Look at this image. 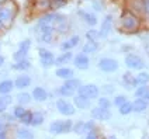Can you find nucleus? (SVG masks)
<instances>
[{
    "label": "nucleus",
    "instance_id": "nucleus-1",
    "mask_svg": "<svg viewBox=\"0 0 149 139\" xmlns=\"http://www.w3.org/2000/svg\"><path fill=\"white\" fill-rule=\"evenodd\" d=\"M121 25L127 31H135L139 27V20L131 11H124L121 16Z\"/></svg>",
    "mask_w": 149,
    "mask_h": 139
},
{
    "label": "nucleus",
    "instance_id": "nucleus-2",
    "mask_svg": "<svg viewBox=\"0 0 149 139\" xmlns=\"http://www.w3.org/2000/svg\"><path fill=\"white\" fill-rule=\"evenodd\" d=\"M77 91H79V94L82 96V97L84 98H96L97 96H99V89L94 86V84H86V86H80L79 89H77Z\"/></svg>",
    "mask_w": 149,
    "mask_h": 139
},
{
    "label": "nucleus",
    "instance_id": "nucleus-3",
    "mask_svg": "<svg viewBox=\"0 0 149 139\" xmlns=\"http://www.w3.org/2000/svg\"><path fill=\"white\" fill-rule=\"evenodd\" d=\"M72 128V122L70 121H55L51 124L49 131L52 133H63V132L70 131Z\"/></svg>",
    "mask_w": 149,
    "mask_h": 139
},
{
    "label": "nucleus",
    "instance_id": "nucleus-4",
    "mask_svg": "<svg viewBox=\"0 0 149 139\" xmlns=\"http://www.w3.org/2000/svg\"><path fill=\"white\" fill-rule=\"evenodd\" d=\"M38 55H40V60H41L42 66L48 67V66H51V65H54V63H55V56L51 54L48 49L40 48L38 49Z\"/></svg>",
    "mask_w": 149,
    "mask_h": 139
},
{
    "label": "nucleus",
    "instance_id": "nucleus-5",
    "mask_svg": "<svg viewBox=\"0 0 149 139\" xmlns=\"http://www.w3.org/2000/svg\"><path fill=\"white\" fill-rule=\"evenodd\" d=\"M100 69L103 70V72H107V73H111V72H116L117 69H118V63H117V60L114 59H110V58H104V59H101L100 60Z\"/></svg>",
    "mask_w": 149,
    "mask_h": 139
},
{
    "label": "nucleus",
    "instance_id": "nucleus-6",
    "mask_svg": "<svg viewBox=\"0 0 149 139\" xmlns=\"http://www.w3.org/2000/svg\"><path fill=\"white\" fill-rule=\"evenodd\" d=\"M125 65L130 69H142L145 66V63L138 55H128L125 58Z\"/></svg>",
    "mask_w": 149,
    "mask_h": 139
},
{
    "label": "nucleus",
    "instance_id": "nucleus-7",
    "mask_svg": "<svg viewBox=\"0 0 149 139\" xmlns=\"http://www.w3.org/2000/svg\"><path fill=\"white\" fill-rule=\"evenodd\" d=\"M56 108H58L59 113L63 115H73L74 114V107L72 106L70 103L65 101V100H58V101H56Z\"/></svg>",
    "mask_w": 149,
    "mask_h": 139
},
{
    "label": "nucleus",
    "instance_id": "nucleus-8",
    "mask_svg": "<svg viewBox=\"0 0 149 139\" xmlns=\"http://www.w3.org/2000/svg\"><path fill=\"white\" fill-rule=\"evenodd\" d=\"M73 63L74 66L77 67V69H87L89 67V58H87V55L86 54H77L76 56H74L73 59Z\"/></svg>",
    "mask_w": 149,
    "mask_h": 139
},
{
    "label": "nucleus",
    "instance_id": "nucleus-9",
    "mask_svg": "<svg viewBox=\"0 0 149 139\" xmlns=\"http://www.w3.org/2000/svg\"><path fill=\"white\" fill-rule=\"evenodd\" d=\"M111 23H113V17L111 16H107L104 18L103 24H101V30H100V38H106L111 30Z\"/></svg>",
    "mask_w": 149,
    "mask_h": 139
},
{
    "label": "nucleus",
    "instance_id": "nucleus-10",
    "mask_svg": "<svg viewBox=\"0 0 149 139\" xmlns=\"http://www.w3.org/2000/svg\"><path fill=\"white\" fill-rule=\"evenodd\" d=\"M13 20V13L11 10L7 7H1L0 8V21L3 23V25H8Z\"/></svg>",
    "mask_w": 149,
    "mask_h": 139
},
{
    "label": "nucleus",
    "instance_id": "nucleus-11",
    "mask_svg": "<svg viewBox=\"0 0 149 139\" xmlns=\"http://www.w3.org/2000/svg\"><path fill=\"white\" fill-rule=\"evenodd\" d=\"M91 115L94 117V118H97V120H108L110 117H111V113L108 111V110H104V108H94V110H91Z\"/></svg>",
    "mask_w": 149,
    "mask_h": 139
},
{
    "label": "nucleus",
    "instance_id": "nucleus-12",
    "mask_svg": "<svg viewBox=\"0 0 149 139\" xmlns=\"http://www.w3.org/2000/svg\"><path fill=\"white\" fill-rule=\"evenodd\" d=\"M56 17H58V14H55V13L45 14V16H42L41 18H40L38 25H49V27H52L54 23H55V20H56Z\"/></svg>",
    "mask_w": 149,
    "mask_h": 139
},
{
    "label": "nucleus",
    "instance_id": "nucleus-13",
    "mask_svg": "<svg viewBox=\"0 0 149 139\" xmlns=\"http://www.w3.org/2000/svg\"><path fill=\"white\" fill-rule=\"evenodd\" d=\"M33 98L35 101H45L48 98V93L44 90L42 87H35L33 91Z\"/></svg>",
    "mask_w": 149,
    "mask_h": 139
},
{
    "label": "nucleus",
    "instance_id": "nucleus-14",
    "mask_svg": "<svg viewBox=\"0 0 149 139\" xmlns=\"http://www.w3.org/2000/svg\"><path fill=\"white\" fill-rule=\"evenodd\" d=\"M54 24H55V27H56V30H58L59 33H65L68 30V20L62 16L56 17V20H55Z\"/></svg>",
    "mask_w": 149,
    "mask_h": 139
},
{
    "label": "nucleus",
    "instance_id": "nucleus-15",
    "mask_svg": "<svg viewBox=\"0 0 149 139\" xmlns=\"http://www.w3.org/2000/svg\"><path fill=\"white\" fill-rule=\"evenodd\" d=\"M74 106L77 108H80V110H86V108L90 107V101H89V98L77 96V97H74Z\"/></svg>",
    "mask_w": 149,
    "mask_h": 139
},
{
    "label": "nucleus",
    "instance_id": "nucleus-16",
    "mask_svg": "<svg viewBox=\"0 0 149 139\" xmlns=\"http://www.w3.org/2000/svg\"><path fill=\"white\" fill-rule=\"evenodd\" d=\"M13 87H14V83L11 82V80H3V82L0 83V94L1 96L8 94L10 91L13 90Z\"/></svg>",
    "mask_w": 149,
    "mask_h": 139
},
{
    "label": "nucleus",
    "instance_id": "nucleus-17",
    "mask_svg": "<svg viewBox=\"0 0 149 139\" xmlns=\"http://www.w3.org/2000/svg\"><path fill=\"white\" fill-rule=\"evenodd\" d=\"M55 73H56L58 77H62V79H72V76H73V70H72V69H69V67H58Z\"/></svg>",
    "mask_w": 149,
    "mask_h": 139
},
{
    "label": "nucleus",
    "instance_id": "nucleus-18",
    "mask_svg": "<svg viewBox=\"0 0 149 139\" xmlns=\"http://www.w3.org/2000/svg\"><path fill=\"white\" fill-rule=\"evenodd\" d=\"M30 83H31V79L28 76H18L16 79V82H14V84H16L17 89H24L27 86H30Z\"/></svg>",
    "mask_w": 149,
    "mask_h": 139
},
{
    "label": "nucleus",
    "instance_id": "nucleus-19",
    "mask_svg": "<svg viewBox=\"0 0 149 139\" xmlns=\"http://www.w3.org/2000/svg\"><path fill=\"white\" fill-rule=\"evenodd\" d=\"M146 83H149V74L146 72H139L135 77V86H145Z\"/></svg>",
    "mask_w": 149,
    "mask_h": 139
},
{
    "label": "nucleus",
    "instance_id": "nucleus-20",
    "mask_svg": "<svg viewBox=\"0 0 149 139\" xmlns=\"http://www.w3.org/2000/svg\"><path fill=\"white\" fill-rule=\"evenodd\" d=\"M146 107H148V103H146L145 100H142V98H138L132 104V110L136 111V113H141V111H145V110H146Z\"/></svg>",
    "mask_w": 149,
    "mask_h": 139
},
{
    "label": "nucleus",
    "instance_id": "nucleus-21",
    "mask_svg": "<svg viewBox=\"0 0 149 139\" xmlns=\"http://www.w3.org/2000/svg\"><path fill=\"white\" fill-rule=\"evenodd\" d=\"M72 60V54L70 52H66V54H63V55H61V56H58L56 59H55V63L56 65H65V63H68V62H70Z\"/></svg>",
    "mask_w": 149,
    "mask_h": 139
},
{
    "label": "nucleus",
    "instance_id": "nucleus-22",
    "mask_svg": "<svg viewBox=\"0 0 149 139\" xmlns=\"http://www.w3.org/2000/svg\"><path fill=\"white\" fill-rule=\"evenodd\" d=\"M97 42L94 41H87L84 44V47H83V54H91V52H94V51H97Z\"/></svg>",
    "mask_w": 149,
    "mask_h": 139
},
{
    "label": "nucleus",
    "instance_id": "nucleus-23",
    "mask_svg": "<svg viewBox=\"0 0 149 139\" xmlns=\"http://www.w3.org/2000/svg\"><path fill=\"white\" fill-rule=\"evenodd\" d=\"M131 7L138 13L145 11V0H131Z\"/></svg>",
    "mask_w": 149,
    "mask_h": 139
},
{
    "label": "nucleus",
    "instance_id": "nucleus-24",
    "mask_svg": "<svg viewBox=\"0 0 149 139\" xmlns=\"http://www.w3.org/2000/svg\"><path fill=\"white\" fill-rule=\"evenodd\" d=\"M65 87H68V89H70V90H77L79 87H80V82L77 80V79H68L66 82H65V84H63Z\"/></svg>",
    "mask_w": 149,
    "mask_h": 139
},
{
    "label": "nucleus",
    "instance_id": "nucleus-25",
    "mask_svg": "<svg viewBox=\"0 0 149 139\" xmlns=\"http://www.w3.org/2000/svg\"><path fill=\"white\" fill-rule=\"evenodd\" d=\"M80 14H82V17L84 18V21L89 25H96V23H97V17L96 16H93L90 13H83V11H80Z\"/></svg>",
    "mask_w": 149,
    "mask_h": 139
},
{
    "label": "nucleus",
    "instance_id": "nucleus-26",
    "mask_svg": "<svg viewBox=\"0 0 149 139\" xmlns=\"http://www.w3.org/2000/svg\"><path fill=\"white\" fill-rule=\"evenodd\" d=\"M17 138L18 139H34L33 132H30L28 129H20L17 131Z\"/></svg>",
    "mask_w": 149,
    "mask_h": 139
},
{
    "label": "nucleus",
    "instance_id": "nucleus-27",
    "mask_svg": "<svg viewBox=\"0 0 149 139\" xmlns=\"http://www.w3.org/2000/svg\"><path fill=\"white\" fill-rule=\"evenodd\" d=\"M30 67V62L25 59V60H21V62H16L14 65H13V69H16V70H25V69H28Z\"/></svg>",
    "mask_w": 149,
    "mask_h": 139
},
{
    "label": "nucleus",
    "instance_id": "nucleus-28",
    "mask_svg": "<svg viewBox=\"0 0 149 139\" xmlns=\"http://www.w3.org/2000/svg\"><path fill=\"white\" fill-rule=\"evenodd\" d=\"M42 122H44V115L40 114V113L33 114V121H31V125L37 126V125H41Z\"/></svg>",
    "mask_w": 149,
    "mask_h": 139
},
{
    "label": "nucleus",
    "instance_id": "nucleus-29",
    "mask_svg": "<svg viewBox=\"0 0 149 139\" xmlns=\"http://www.w3.org/2000/svg\"><path fill=\"white\" fill-rule=\"evenodd\" d=\"M131 111H132V103H128V101H127V103H124L123 106L120 107V113L123 115L130 114Z\"/></svg>",
    "mask_w": 149,
    "mask_h": 139
},
{
    "label": "nucleus",
    "instance_id": "nucleus-30",
    "mask_svg": "<svg viewBox=\"0 0 149 139\" xmlns=\"http://www.w3.org/2000/svg\"><path fill=\"white\" fill-rule=\"evenodd\" d=\"M27 54H28V52H25V51H21V49H18L17 52H14L13 58H14V60H16V62H21V60H25V56H27Z\"/></svg>",
    "mask_w": 149,
    "mask_h": 139
},
{
    "label": "nucleus",
    "instance_id": "nucleus-31",
    "mask_svg": "<svg viewBox=\"0 0 149 139\" xmlns=\"http://www.w3.org/2000/svg\"><path fill=\"white\" fill-rule=\"evenodd\" d=\"M124 83H125L127 87H132V86H135V79L131 76V73L124 74Z\"/></svg>",
    "mask_w": 149,
    "mask_h": 139
},
{
    "label": "nucleus",
    "instance_id": "nucleus-32",
    "mask_svg": "<svg viewBox=\"0 0 149 139\" xmlns=\"http://www.w3.org/2000/svg\"><path fill=\"white\" fill-rule=\"evenodd\" d=\"M86 37L89 38V41H94L96 42V40L97 38H100V34L96 31V30H89L87 33H86Z\"/></svg>",
    "mask_w": 149,
    "mask_h": 139
},
{
    "label": "nucleus",
    "instance_id": "nucleus-33",
    "mask_svg": "<svg viewBox=\"0 0 149 139\" xmlns=\"http://www.w3.org/2000/svg\"><path fill=\"white\" fill-rule=\"evenodd\" d=\"M20 120H21V122L25 124V125L31 124V121H33V113H30V111H25V114L23 115Z\"/></svg>",
    "mask_w": 149,
    "mask_h": 139
},
{
    "label": "nucleus",
    "instance_id": "nucleus-34",
    "mask_svg": "<svg viewBox=\"0 0 149 139\" xmlns=\"http://www.w3.org/2000/svg\"><path fill=\"white\" fill-rule=\"evenodd\" d=\"M99 106L100 108H104V110H108L110 108V100L107 97H103L99 100Z\"/></svg>",
    "mask_w": 149,
    "mask_h": 139
},
{
    "label": "nucleus",
    "instance_id": "nucleus-35",
    "mask_svg": "<svg viewBox=\"0 0 149 139\" xmlns=\"http://www.w3.org/2000/svg\"><path fill=\"white\" fill-rule=\"evenodd\" d=\"M59 93L62 94V96H73L74 94V91L73 90H70V89H68V87H65V86H62V87H59Z\"/></svg>",
    "mask_w": 149,
    "mask_h": 139
},
{
    "label": "nucleus",
    "instance_id": "nucleus-36",
    "mask_svg": "<svg viewBox=\"0 0 149 139\" xmlns=\"http://www.w3.org/2000/svg\"><path fill=\"white\" fill-rule=\"evenodd\" d=\"M24 114H25V110L21 106H18L14 108V117H16V118H21Z\"/></svg>",
    "mask_w": 149,
    "mask_h": 139
},
{
    "label": "nucleus",
    "instance_id": "nucleus-37",
    "mask_svg": "<svg viewBox=\"0 0 149 139\" xmlns=\"http://www.w3.org/2000/svg\"><path fill=\"white\" fill-rule=\"evenodd\" d=\"M65 4H66V0H51V6L55 8L62 7V6H65Z\"/></svg>",
    "mask_w": 149,
    "mask_h": 139
},
{
    "label": "nucleus",
    "instance_id": "nucleus-38",
    "mask_svg": "<svg viewBox=\"0 0 149 139\" xmlns=\"http://www.w3.org/2000/svg\"><path fill=\"white\" fill-rule=\"evenodd\" d=\"M30 45H31V41H30V40H24V41L20 42V49H21V51H25V52H28Z\"/></svg>",
    "mask_w": 149,
    "mask_h": 139
},
{
    "label": "nucleus",
    "instance_id": "nucleus-39",
    "mask_svg": "<svg viewBox=\"0 0 149 139\" xmlns=\"http://www.w3.org/2000/svg\"><path fill=\"white\" fill-rule=\"evenodd\" d=\"M146 90H148V87H146V86H141L138 90L135 91V96H136L138 98H142L143 97V94L146 93Z\"/></svg>",
    "mask_w": 149,
    "mask_h": 139
},
{
    "label": "nucleus",
    "instance_id": "nucleus-40",
    "mask_svg": "<svg viewBox=\"0 0 149 139\" xmlns=\"http://www.w3.org/2000/svg\"><path fill=\"white\" fill-rule=\"evenodd\" d=\"M73 131L76 132V133H83V132H84V122H77L74 125Z\"/></svg>",
    "mask_w": 149,
    "mask_h": 139
},
{
    "label": "nucleus",
    "instance_id": "nucleus-41",
    "mask_svg": "<svg viewBox=\"0 0 149 139\" xmlns=\"http://www.w3.org/2000/svg\"><path fill=\"white\" fill-rule=\"evenodd\" d=\"M124 103H127V98L123 97V96H118V97H116V100H114V104H116L117 107H121Z\"/></svg>",
    "mask_w": 149,
    "mask_h": 139
},
{
    "label": "nucleus",
    "instance_id": "nucleus-42",
    "mask_svg": "<svg viewBox=\"0 0 149 139\" xmlns=\"http://www.w3.org/2000/svg\"><path fill=\"white\" fill-rule=\"evenodd\" d=\"M68 44H69V47L70 48H73V47H76L77 44H79V37L77 35H74V37H72L69 41H68Z\"/></svg>",
    "mask_w": 149,
    "mask_h": 139
},
{
    "label": "nucleus",
    "instance_id": "nucleus-43",
    "mask_svg": "<svg viewBox=\"0 0 149 139\" xmlns=\"http://www.w3.org/2000/svg\"><path fill=\"white\" fill-rule=\"evenodd\" d=\"M18 101H20V103H28V101H30L28 93H21V94L18 96Z\"/></svg>",
    "mask_w": 149,
    "mask_h": 139
},
{
    "label": "nucleus",
    "instance_id": "nucleus-44",
    "mask_svg": "<svg viewBox=\"0 0 149 139\" xmlns=\"http://www.w3.org/2000/svg\"><path fill=\"white\" fill-rule=\"evenodd\" d=\"M44 42H47V44H49L52 41V34L51 33H47V34H42V38H41Z\"/></svg>",
    "mask_w": 149,
    "mask_h": 139
},
{
    "label": "nucleus",
    "instance_id": "nucleus-45",
    "mask_svg": "<svg viewBox=\"0 0 149 139\" xmlns=\"http://www.w3.org/2000/svg\"><path fill=\"white\" fill-rule=\"evenodd\" d=\"M93 128V122H84V131H90Z\"/></svg>",
    "mask_w": 149,
    "mask_h": 139
},
{
    "label": "nucleus",
    "instance_id": "nucleus-46",
    "mask_svg": "<svg viewBox=\"0 0 149 139\" xmlns=\"http://www.w3.org/2000/svg\"><path fill=\"white\" fill-rule=\"evenodd\" d=\"M86 139H97V135H96L94 132H90V133L87 135V138Z\"/></svg>",
    "mask_w": 149,
    "mask_h": 139
},
{
    "label": "nucleus",
    "instance_id": "nucleus-47",
    "mask_svg": "<svg viewBox=\"0 0 149 139\" xmlns=\"http://www.w3.org/2000/svg\"><path fill=\"white\" fill-rule=\"evenodd\" d=\"M6 107H7V106H6V104H4V103L0 100V113H3V111L6 110Z\"/></svg>",
    "mask_w": 149,
    "mask_h": 139
},
{
    "label": "nucleus",
    "instance_id": "nucleus-48",
    "mask_svg": "<svg viewBox=\"0 0 149 139\" xmlns=\"http://www.w3.org/2000/svg\"><path fill=\"white\" fill-rule=\"evenodd\" d=\"M142 100H145V101H146V100H149V89L146 90V93L143 94V97H142Z\"/></svg>",
    "mask_w": 149,
    "mask_h": 139
},
{
    "label": "nucleus",
    "instance_id": "nucleus-49",
    "mask_svg": "<svg viewBox=\"0 0 149 139\" xmlns=\"http://www.w3.org/2000/svg\"><path fill=\"white\" fill-rule=\"evenodd\" d=\"M0 139H6V133L3 131H0Z\"/></svg>",
    "mask_w": 149,
    "mask_h": 139
},
{
    "label": "nucleus",
    "instance_id": "nucleus-50",
    "mask_svg": "<svg viewBox=\"0 0 149 139\" xmlns=\"http://www.w3.org/2000/svg\"><path fill=\"white\" fill-rule=\"evenodd\" d=\"M3 63H4V58H3L1 55H0V67L3 66Z\"/></svg>",
    "mask_w": 149,
    "mask_h": 139
},
{
    "label": "nucleus",
    "instance_id": "nucleus-51",
    "mask_svg": "<svg viewBox=\"0 0 149 139\" xmlns=\"http://www.w3.org/2000/svg\"><path fill=\"white\" fill-rule=\"evenodd\" d=\"M4 1H6V0H0V4H3V3H4Z\"/></svg>",
    "mask_w": 149,
    "mask_h": 139
},
{
    "label": "nucleus",
    "instance_id": "nucleus-52",
    "mask_svg": "<svg viewBox=\"0 0 149 139\" xmlns=\"http://www.w3.org/2000/svg\"><path fill=\"white\" fill-rule=\"evenodd\" d=\"M0 28H3V23L1 21H0Z\"/></svg>",
    "mask_w": 149,
    "mask_h": 139
},
{
    "label": "nucleus",
    "instance_id": "nucleus-53",
    "mask_svg": "<svg viewBox=\"0 0 149 139\" xmlns=\"http://www.w3.org/2000/svg\"><path fill=\"white\" fill-rule=\"evenodd\" d=\"M1 128H3V126H1V124H0V131H1Z\"/></svg>",
    "mask_w": 149,
    "mask_h": 139
},
{
    "label": "nucleus",
    "instance_id": "nucleus-54",
    "mask_svg": "<svg viewBox=\"0 0 149 139\" xmlns=\"http://www.w3.org/2000/svg\"><path fill=\"white\" fill-rule=\"evenodd\" d=\"M110 139H116V138H114V136H113V138H110Z\"/></svg>",
    "mask_w": 149,
    "mask_h": 139
}]
</instances>
